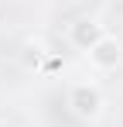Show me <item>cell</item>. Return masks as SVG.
<instances>
[{
  "instance_id": "6da1fadb",
  "label": "cell",
  "mask_w": 123,
  "mask_h": 127,
  "mask_svg": "<svg viewBox=\"0 0 123 127\" xmlns=\"http://www.w3.org/2000/svg\"><path fill=\"white\" fill-rule=\"evenodd\" d=\"M68 110L79 120H96L102 113V93L96 83H75L68 89Z\"/></svg>"
},
{
  "instance_id": "7a4b0ae2",
  "label": "cell",
  "mask_w": 123,
  "mask_h": 127,
  "mask_svg": "<svg viewBox=\"0 0 123 127\" xmlns=\"http://www.w3.org/2000/svg\"><path fill=\"white\" fill-rule=\"evenodd\" d=\"M85 55H89V62L96 65L99 72H109V69H116V62H120V41L109 38V34H102Z\"/></svg>"
},
{
  "instance_id": "3957f363",
  "label": "cell",
  "mask_w": 123,
  "mask_h": 127,
  "mask_svg": "<svg viewBox=\"0 0 123 127\" xmlns=\"http://www.w3.org/2000/svg\"><path fill=\"white\" fill-rule=\"evenodd\" d=\"M102 34H106L102 24H99V21H89V17H82V21H75L72 28H68V41L75 45V48H82V52H89Z\"/></svg>"
},
{
  "instance_id": "277c9868",
  "label": "cell",
  "mask_w": 123,
  "mask_h": 127,
  "mask_svg": "<svg viewBox=\"0 0 123 127\" xmlns=\"http://www.w3.org/2000/svg\"><path fill=\"white\" fill-rule=\"evenodd\" d=\"M0 127H10V124H0Z\"/></svg>"
}]
</instances>
